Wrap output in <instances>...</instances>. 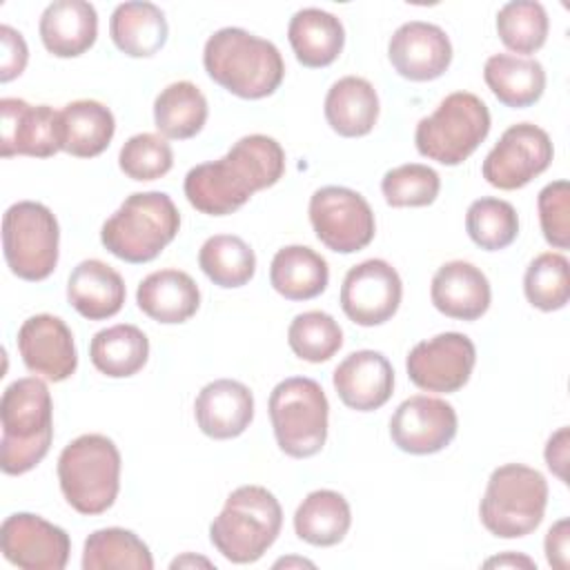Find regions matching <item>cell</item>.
Returning <instances> with one entry per match:
<instances>
[{"label":"cell","instance_id":"6da1fadb","mask_svg":"<svg viewBox=\"0 0 570 570\" xmlns=\"http://www.w3.org/2000/svg\"><path fill=\"white\" fill-rule=\"evenodd\" d=\"M283 174V147L272 136L249 134L238 138L223 158L191 167L183 189L189 205L200 214L227 216L256 191L276 185Z\"/></svg>","mask_w":570,"mask_h":570},{"label":"cell","instance_id":"7a4b0ae2","mask_svg":"<svg viewBox=\"0 0 570 570\" xmlns=\"http://www.w3.org/2000/svg\"><path fill=\"white\" fill-rule=\"evenodd\" d=\"M203 65L216 85L245 100L272 96L285 76L278 47L240 27L214 31L205 42Z\"/></svg>","mask_w":570,"mask_h":570},{"label":"cell","instance_id":"3957f363","mask_svg":"<svg viewBox=\"0 0 570 570\" xmlns=\"http://www.w3.org/2000/svg\"><path fill=\"white\" fill-rule=\"evenodd\" d=\"M0 468L4 474L33 470L53 439V403L40 376H24L4 387L0 399Z\"/></svg>","mask_w":570,"mask_h":570},{"label":"cell","instance_id":"277c9868","mask_svg":"<svg viewBox=\"0 0 570 570\" xmlns=\"http://www.w3.org/2000/svg\"><path fill=\"white\" fill-rule=\"evenodd\" d=\"M180 214L165 191H136L102 223V247L125 263L154 261L178 234Z\"/></svg>","mask_w":570,"mask_h":570},{"label":"cell","instance_id":"5b68a950","mask_svg":"<svg viewBox=\"0 0 570 570\" xmlns=\"http://www.w3.org/2000/svg\"><path fill=\"white\" fill-rule=\"evenodd\" d=\"M283 525L278 499L263 485H240L209 525V541L232 563H254L276 541Z\"/></svg>","mask_w":570,"mask_h":570},{"label":"cell","instance_id":"8992f818","mask_svg":"<svg viewBox=\"0 0 570 570\" xmlns=\"http://www.w3.org/2000/svg\"><path fill=\"white\" fill-rule=\"evenodd\" d=\"M58 481L67 503L87 517L107 512L120 490V452L105 434H82L58 456Z\"/></svg>","mask_w":570,"mask_h":570},{"label":"cell","instance_id":"52a82bcc","mask_svg":"<svg viewBox=\"0 0 570 570\" xmlns=\"http://www.w3.org/2000/svg\"><path fill=\"white\" fill-rule=\"evenodd\" d=\"M548 505L546 476L523 463H505L492 470L479 517L483 528L499 539H519L539 528Z\"/></svg>","mask_w":570,"mask_h":570},{"label":"cell","instance_id":"ba28073f","mask_svg":"<svg viewBox=\"0 0 570 570\" xmlns=\"http://www.w3.org/2000/svg\"><path fill=\"white\" fill-rule=\"evenodd\" d=\"M490 125V109L476 94L454 91L419 120L414 142L421 156L454 167L476 151L488 138Z\"/></svg>","mask_w":570,"mask_h":570},{"label":"cell","instance_id":"9c48e42d","mask_svg":"<svg viewBox=\"0 0 570 570\" xmlns=\"http://www.w3.org/2000/svg\"><path fill=\"white\" fill-rule=\"evenodd\" d=\"M269 419L278 448L292 459H307L327 441L330 403L314 379L289 376L269 394Z\"/></svg>","mask_w":570,"mask_h":570},{"label":"cell","instance_id":"30bf717a","mask_svg":"<svg viewBox=\"0 0 570 570\" xmlns=\"http://www.w3.org/2000/svg\"><path fill=\"white\" fill-rule=\"evenodd\" d=\"M60 227L53 212L36 200L13 203L2 216L4 261L22 281H45L58 265Z\"/></svg>","mask_w":570,"mask_h":570},{"label":"cell","instance_id":"8fae6325","mask_svg":"<svg viewBox=\"0 0 570 570\" xmlns=\"http://www.w3.org/2000/svg\"><path fill=\"white\" fill-rule=\"evenodd\" d=\"M309 223L316 238L336 254H354L367 247L376 234L370 203L358 191L338 185L312 194Z\"/></svg>","mask_w":570,"mask_h":570},{"label":"cell","instance_id":"7c38bea8","mask_svg":"<svg viewBox=\"0 0 570 570\" xmlns=\"http://www.w3.org/2000/svg\"><path fill=\"white\" fill-rule=\"evenodd\" d=\"M552 156V140L541 127L532 122H517L510 125L501 134L499 142L488 151L481 174L488 185L512 191L543 174L550 167Z\"/></svg>","mask_w":570,"mask_h":570},{"label":"cell","instance_id":"4fadbf2b","mask_svg":"<svg viewBox=\"0 0 570 570\" xmlns=\"http://www.w3.org/2000/svg\"><path fill=\"white\" fill-rule=\"evenodd\" d=\"M474 363L476 347L472 338L461 332H443L416 343L405 358V370L416 387L452 394L470 381Z\"/></svg>","mask_w":570,"mask_h":570},{"label":"cell","instance_id":"5bb4252c","mask_svg":"<svg viewBox=\"0 0 570 570\" xmlns=\"http://www.w3.org/2000/svg\"><path fill=\"white\" fill-rule=\"evenodd\" d=\"M401 296L399 272L383 258H367L345 274L338 303L352 323L374 327L396 314Z\"/></svg>","mask_w":570,"mask_h":570},{"label":"cell","instance_id":"9a60e30c","mask_svg":"<svg viewBox=\"0 0 570 570\" xmlns=\"http://www.w3.org/2000/svg\"><path fill=\"white\" fill-rule=\"evenodd\" d=\"M4 559L22 570H62L69 561V534L31 512L9 514L0 525Z\"/></svg>","mask_w":570,"mask_h":570},{"label":"cell","instance_id":"2e32d148","mask_svg":"<svg viewBox=\"0 0 570 570\" xmlns=\"http://www.w3.org/2000/svg\"><path fill=\"white\" fill-rule=\"evenodd\" d=\"M459 419L454 407L436 396L405 399L390 419L392 443L407 454H434L452 443Z\"/></svg>","mask_w":570,"mask_h":570},{"label":"cell","instance_id":"e0dca14e","mask_svg":"<svg viewBox=\"0 0 570 570\" xmlns=\"http://www.w3.org/2000/svg\"><path fill=\"white\" fill-rule=\"evenodd\" d=\"M0 154L49 158L62 151L60 111L49 105H29L22 98L0 100Z\"/></svg>","mask_w":570,"mask_h":570},{"label":"cell","instance_id":"ac0fdd59","mask_svg":"<svg viewBox=\"0 0 570 570\" xmlns=\"http://www.w3.org/2000/svg\"><path fill=\"white\" fill-rule=\"evenodd\" d=\"M18 352L29 372L60 383L78 367L73 334L60 316L36 314L18 330Z\"/></svg>","mask_w":570,"mask_h":570},{"label":"cell","instance_id":"d6986e66","mask_svg":"<svg viewBox=\"0 0 570 570\" xmlns=\"http://www.w3.org/2000/svg\"><path fill=\"white\" fill-rule=\"evenodd\" d=\"M387 58L399 76L414 82H428L448 71L452 62V42L439 24L410 20L392 33Z\"/></svg>","mask_w":570,"mask_h":570},{"label":"cell","instance_id":"ffe728a7","mask_svg":"<svg viewBox=\"0 0 570 570\" xmlns=\"http://www.w3.org/2000/svg\"><path fill=\"white\" fill-rule=\"evenodd\" d=\"M332 383L343 405L356 412H372L390 401L394 370L381 352L358 350L336 365Z\"/></svg>","mask_w":570,"mask_h":570},{"label":"cell","instance_id":"44dd1931","mask_svg":"<svg viewBox=\"0 0 570 570\" xmlns=\"http://www.w3.org/2000/svg\"><path fill=\"white\" fill-rule=\"evenodd\" d=\"M194 416L200 432L209 439H236L254 419L252 390L234 379H216L198 392L194 401Z\"/></svg>","mask_w":570,"mask_h":570},{"label":"cell","instance_id":"7402d4cb","mask_svg":"<svg viewBox=\"0 0 570 570\" xmlns=\"http://www.w3.org/2000/svg\"><path fill=\"white\" fill-rule=\"evenodd\" d=\"M432 305L456 321L481 318L492 301L488 276L468 261L443 263L430 285Z\"/></svg>","mask_w":570,"mask_h":570},{"label":"cell","instance_id":"603a6c76","mask_svg":"<svg viewBox=\"0 0 570 570\" xmlns=\"http://www.w3.org/2000/svg\"><path fill=\"white\" fill-rule=\"evenodd\" d=\"M40 40L56 58H76L94 47L98 13L85 0H53L40 16Z\"/></svg>","mask_w":570,"mask_h":570},{"label":"cell","instance_id":"cb8c5ba5","mask_svg":"<svg viewBox=\"0 0 570 570\" xmlns=\"http://www.w3.org/2000/svg\"><path fill=\"white\" fill-rule=\"evenodd\" d=\"M127 289L122 276L107 263L98 258H87L78 263L67 281V298L71 307L89 318L105 321L122 309Z\"/></svg>","mask_w":570,"mask_h":570},{"label":"cell","instance_id":"d4e9b609","mask_svg":"<svg viewBox=\"0 0 570 570\" xmlns=\"http://www.w3.org/2000/svg\"><path fill=\"white\" fill-rule=\"evenodd\" d=\"M136 303L151 321L176 325L189 321L198 312L200 289L187 272L158 269L140 281Z\"/></svg>","mask_w":570,"mask_h":570},{"label":"cell","instance_id":"484cf974","mask_svg":"<svg viewBox=\"0 0 570 570\" xmlns=\"http://www.w3.org/2000/svg\"><path fill=\"white\" fill-rule=\"evenodd\" d=\"M287 40L303 67L318 69L332 65L345 45L343 22L323 9H301L287 24Z\"/></svg>","mask_w":570,"mask_h":570},{"label":"cell","instance_id":"4316f807","mask_svg":"<svg viewBox=\"0 0 570 570\" xmlns=\"http://www.w3.org/2000/svg\"><path fill=\"white\" fill-rule=\"evenodd\" d=\"M325 120L343 138L367 136L379 120V96L361 76L338 78L325 96Z\"/></svg>","mask_w":570,"mask_h":570},{"label":"cell","instance_id":"83f0119b","mask_svg":"<svg viewBox=\"0 0 570 570\" xmlns=\"http://www.w3.org/2000/svg\"><path fill=\"white\" fill-rule=\"evenodd\" d=\"M167 20L154 2H122L109 18L114 45L129 58H151L167 42Z\"/></svg>","mask_w":570,"mask_h":570},{"label":"cell","instance_id":"f1b7e54d","mask_svg":"<svg viewBox=\"0 0 570 570\" xmlns=\"http://www.w3.org/2000/svg\"><path fill=\"white\" fill-rule=\"evenodd\" d=\"M483 80L494 98L512 109L534 105L546 89L543 65L534 58L494 53L483 65Z\"/></svg>","mask_w":570,"mask_h":570},{"label":"cell","instance_id":"f546056e","mask_svg":"<svg viewBox=\"0 0 570 570\" xmlns=\"http://www.w3.org/2000/svg\"><path fill=\"white\" fill-rule=\"evenodd\" d=\"M272 287L287 301H309L330 283L327 261L307 245L281 247L269 265Z\"/></svg>","mask_w":570,"mask_h":570},{"label":"cell","instance_id":"4dcf8cb0","mask_svg":"<svg viewBox=\"0 0 570 570\" xmlns=\"http://www.w3.org/2000/svg\"><path fill=\"white\" fill-rule=\"evenodd\" d=\"M62 125V151L76 158L100 156L116 131L114 114L98 100H73L60 111Z\"/></svg>","mask_w":570,"mask_h":570},{"label":"cell","instance_id":"1f68e13d","mask_svg":"<svg viewBox=\"0 0 570 570\" xmlns=\"http://www.w3.org/2000/svg\"><path fill=\"white\" fill-rule=\"evenodd\" d=\"M352 525L347 499L334 490L309 492L294 512V530L309 546L330 548L345 539Z\"/></svg>","mask_w":570,"mask_h":570},{"label":"cell","instance_id":"d6a6232c","mask_svg":"<svg viewBox=\"0 0 570 570\" xmlns=\"http://www.w3.org/2000/svg\"><path fill=\"white\" fill-rule=\"evenodd\" d=\"M94 367L109 379H127L140 372L149 358V338L131 323H118L94 334L89 343Z\"/></svg>","mask_w":570,"mask_h":570},{"label":"cell","instance_id":"836d02e7","mask_svg":"<svg viewBox=\"0 0 570 570\" xmlns=\"http://www.w3.org/2000/svg\"><path fill=\"white\" fill-rule=\"evenodd\" d=\"M207 122V98L189 82L178 80L160 89L154 100V125L163 138H194Z\"/></svg>","mask_w":570,"mask_h":570},{"label":"cell","instance_id":"e575fe53","mask_svg":"<svg viewBox=\"0 0 570 570\" xmlns=\"http://www.w3.org/2000/svg\"><path fill=\"white\" fill-rule=\"evenodd\" d=\"M147 543L125 528L94 530L82 548V570H151Z\"/></svg>","mask_w":570,"mask_h":570},{"label":"cell","instance_id":"d590c367","mask_svg":"<svg viewBox=\"0 0 570 570\" xmlns=\"http://www.w3.org/2000/svg\"><path fill=\"white\" fill-rule=\"evenodd\" d=\"M198 265L214 285L232 289L252 281L256 272V256L240 236L214 234L200 245Z\"/></svg>","mask_w":570,"mask_h":570},{"label":"cell","instance_id":"8d00e7d4","mask_svg":"<svg viewBox=\"0 0 570 570\" xmlns=\"http://www.w3.org/2000/svg\"><path fill=\"white\" fill-rule=\"evenodd\" d=\"M465 232L474 245L485 252H499L519 236L517 209L501 198H476L465 214Z\"/></svg>","mask_w":570,"mask_h":570},{"label":"cell","instance_id":"74e56055","mask_svg":"<svg viewBox=\"0 0 570 570\" xmlns=\"http://www.w3.org/2000/svg\"><path fill=\"white\" fill-rule=\"evenodd\" d=\"M550 29L548 13L541 2L512 0L497 13V33L514 53H534L546 45Z\"/></svg>","mask_w":570,"mask_h":570},{"label":"cell","instance_id":"f35d334b","mask_svg":"<svg viewBox=\"0 0 570 570\" xmlns=\"http://www.w3.org/2000/svg\"><path fill=\"white\" fill-rule=\"evenodd\" d=\"M523 292L532 307L557 312L570 301V263L559 252H543L530 261L523 276Z\"/></svg>","mask_w":570,"mask_h":570},{"label":"cell","instance_id":"ab89813d","mask_svg":"<svg viewBox=\"0 0 570 570\" xmlns=\"http://www.w3.org/2000/svg\"><path fill=\"white\" fill-rule=\"evenodd\" d=\"M287 343L298 358L307 363H323L341 350L343 330L330 314L309 309L294 316L287 327Z\"/></svg>","mask_w":570,"mask_h":570},{"label":"cell","instance_id":"60d3db41","mask_svg":"<svg viewBox=\"0 0 570 570\" xmlns=\"http://www.w3.org/2000/svg\"><path fill=\"white\" fill-rule=\"evenodd\" d=\"M385 203L392 207H425L441 191L439 174L421 163H405L385 171L381 180Z\"/></svg>","mask_w":570,"mask_h":570},{"label":"cell","instance_id":"b9f144b4","mask_svg":"<svg viewBox=\"0 0 570 570\" xmlns=\"http://www.w3.org/2000/svg\"><path fill=\"white\" fill-rule=\"evenodd\" d=\"M120 171L131 180L163 178L174 165V151L160 134H136L125 140L118 154Z\"/></svg>","mask_w":570,"mask_h":570},{"label":"cell","instance_id":"7bdbcfd3","mask_svg":"<svg viewBox=\"0 0 570 570\" xmlns=\"http://www.w3.org/2000/svg\"><path fill=\"white\" fill-rule=\"evenodd\" d=\"M543 238L554 249L570 247V185L568 180L548 183L537 198Z\"/></svg>","mask_w":570,"mask_h":570},{"label":"cell","instance_id":"ee69618b","mask_svg":"<svg viewBox=\"0 0 570 570\" xmlns=\"http://www.w3.org/2000/svg\"><path fill=\"white\" fill-rule=\"evenodd\" d=\"M0 42H2V58H0V80L9 82L18 78L29 60V49L20 31L9 24L0 27Z\"/></svg>","mask_w":570,"mask_h":570},{"label":"cell","instance_id":"f6af8a7d","mask_svg":"<svg viewBox=\"0 0 570 570\" xmlns=\"http://www.w3.org/2000/svg\"><path fill=\"white\" fill-rule=\"evenodd\" d=\"M546 548V559L552 568L566 570L570 563V521L559 519L546 534L543 541Z\"/></svg>","mask_w":570,"mask_h":570},{"label":"cell","instance_id":"bcb514c9","mask_svg":"<svg viewBox=\"0 0 570 570\" xmlns=\"http://www.w3.org/2000/svg\"><path fill=\"white\" fill-rule=\"evenodd\" d=\"M568 443H570V430L563 425L559 428L546 443V463L550 472L566 483V465H568Z\"/></svg>","mask_w":570,"mask_h":570},{"label":"cell","instance_id":"7dc6e473","mask_svg":"<svg viewBox=\"0 0 570 570\" xmlns=\"http://www.w3.org/2000/svg\"><path fill=\"white\" fill-rule=\"evenodd\" d=\"M485 568H528V570H537V563L525 557V554H514V552H505V554H499V557H492L483 563Z\"/></svg>","mask_w":570,"mask_h":570},{"label":"cell","instance_id":"c3c4849f","mask_svg":"<svg viewBox=\"0 0 570 570\" xmlns=\"http://www.w3.org/2000/svg\"><path fill=\"white\" fill-rule=\"evenodd\" d=\"M185 566H205V568H212L214 563L209 559H203V557H191V554H183L178 559L171 561V570L176 568H185Z\"/></svg>","mask_w":570,"mask_h":570},{"label":"cell","instance_id":"681fc988","mask_svg":"<svg viewBox=\"0 0 570 570\" xmlns=\"http://www.w3.org/2000/svg\"><path fill=\"white\" fill-rule=\"evenodd\" d=\"M292 563H296V566H312V563L305 561V559H281V561H276L274 566H292Z\"/></svg>","mask_w":570,"mask_h":570}]
</instances>
